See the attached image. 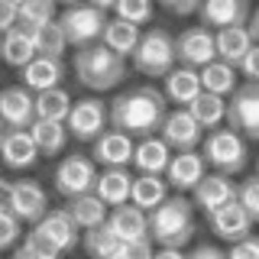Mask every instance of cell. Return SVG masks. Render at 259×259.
Returning <instances> with one entry per match:
<instances>
[{
	"instance_id": "obj_1",
	"label": "cell",
	"mask_w": 259,
	"mask_h": 259,
	"mask_svg": "<svg viewBox=\"0 0 259 259\" xmlns=\"http://www.w3.org/2000/svg\"><path fill=\"white\" fill-rule=\"evenodd\" d=\"M165 117H168L165 91H159L152 84H136L110 101V130L133 136L136 143L159 136Z\"/></svg>"
},
{
	"instance_id": "obj_2",
	"label": "cell",
	"mask_w": 259,
	"mask_h": 259,
	"mask_svg": "<svg viewBox=\"0 0 259 259\" xmlns=\"http://www.w3.org/2000/svg\"><path fill=\"white\" fill-rule=\"evenodd\" d=\"M194 237V204L185 194L168 198L159 210L149 214V240L159 249H182Z\"/></svg>"
},
{
	"instance_id": "obj_3",
	"label": "cell",
	"mask_w": 259,
	"mask_h": 259,
	"mask_svg": "<svg viewBox=\"0 0 259 259\" xmlns=\"http://www.w3.org/2000/svg\"><path fill=\"white\" fill-rule=\"evenodd\" d=\"M75 68L78 81L91 91H107V88H117L120 81L126 78V59H120L117 52H110L104 42L97 46H88V49H78L75 52Z\"/></svg>"
},
{
	"instance_id": "obj_4",
	"label": "cell",
	"mask_w": 259,
	"mask_h": 259,
	"mask_svg": "<svg viewBox=\"0 0 259 259\" xmlns=\"http://www.w3.org/2000/svg\"><path fill=\"white\" fill-rule=\"evenodd\" d=\"M133 68L146 78H168L178 68L175 36L162 26L146 29L140 46H136V52H133Z\"/></svg>"
},
{
	"instance_id": "obj_5",
	"label": "cell",
	"mask_w": 259,
	"mask_h": 259,
	"mask_svg": "<svg viewBox=\"0 0 259 259\" xmlns=\"http://www.w3.org/2000/svg\"><path fill=\"white\" fill-rule=\"evenodd\" d=\"M201 156L210 168H214L217 175H237L246 168V140H243L240 133H233L230 126L227 130H210L204 136V143H201Z\"/></svg>"
},
{
	"instance_id": "obj_6",
	"label": "cell",
	"mask_w": 259,
	"mask_h": 259,
	"mask_svg": "<svg viewBox=\"0 0 259 259\" xmlns=\"http://www.w3.org/2000/svg\"><path fill=\"white\" fill-rule=\"evenodd\" d=\"M62 29H65V39L68 46L75 49H88V46H97L107 29V10H101L97 4H71L65 7L62 16H59Z\"/></svg>"
},
{
	"instance_id": "obj_7",
	"label": "cell",
	"mask_w": 259,
	"mask_h": 259,
	"mask_svg": "<svg viewBox=\"0 0 259 259\" xmlns=\"http://www.w3.org/2000/svg\"><path fill=\"white\" fill-rule=\"evenodd\" d=\"M78 237H81V230L75 227V221L68 217L65 207L62 210H49L29 233V240L36 243V246H42L46 253H52V256H62V253H68V249H75Z\"/></svg>"
},
{
	"instance_id": "obj_8",
	"label": "cell",
	"mask_w": 259,
	"mask_h": 259,
	"mask_svg": "<svg viewBox=\"0 0 259 259\" xmlns=\"http://www.w3.org/2000/svg\"><path fill=\"white\" fill-rule=\"evenodd\" d=\"M4 204L10 207V214L20 224H32V227H36L49 214V194H46V188L39 182L20 178V182H10V185H7Z\"/></svg>"
},
{
	"instance_id": "obj_9",
	"label": "cell",
	"mask_w": 259,
	"mask_h": 259,
	"mask_svg": "<svg viewBox=\"0 0 259 259\" xmlns=\"http://www.w3.org/2000/svg\"><path fill=\"white\" fill-rule=\"evenodd\" d=\"M97 165L91 156H65L55 168V191L62 198L75 201V198H84V194H94V185H97Z\"/></svg>"
},
{
	"instance_id": "obj_10",
	"label": "cell",
	"mask_w": 259,
	"mask_h": 259,
	"mask_svg": "<svg viewBox=\"0 0 259 259\" xmlns=\"http://www.w3.org/2000/svg\"><path fill=\"white\" fill-rule=\"evenodd\" d=\"M227 123L243 140L259 143V84L243 81L237 88V94L227 101Z\"/></svg>"
},
{
	"instance_id": "obj_11",
	"label": "cell",
	"mask_w": 259,
	"mask_h": 259,
	"mask_svg": "<svg viewBox=\"0 0 259 259\" xmlns=\"http://www.w3.org/2000/svg\"><path fill=\"white\" fill-rule=\"evenodd\" d=\"M107 120H110V107L101 97H81V101H75L65 126H68V136H75L78 143H97L104 136Z\"/></svg>"
},
{
	"instance_id": "obj_12",
	"label": "cell",
	"mask_w": 259,
	"mask_h": 259,
	"mask_svg": "<svg viewBox=\"0 0 259 259\" xmlns=\"http://www.w3.org/2000/svg\"><path fill=\"white\" fill-rule=\"evenodd\" d=\"M175 52H178V65L201 71L210 62H217V39L204 26H188L175 36Z\"/></svg>"
},
{
	"instance_id": "obj_13",
	"label": "cell",
	"mask_w": 259,
	"mask_h": 259,
	"mask_svg": "<svg viewBox=\"0 0 259 259\" xmlns=\"http://www.w3.org/2000/svg\"><path fill=\"white\" fill-rule=\"evenodd\" d=\"M159 136L168 143L172 152H194L201 143H204V130H201L198 120H194L188 110H182V107L168 110L165 123H162V130H159Z\"/></svg>"
},
{
	"instance_id": "obj_14",
	"label": "cell",
	"mask_w": 259,
	"mask_h": 259,
	"mask_svg": "<svg viewBox=\"0 0 259 259\" xmlns=\"http://www.w3.org/2000/svg\"><path fill=\"white\" fill-rule=\"evenodd\" d=\"M0 123L7 130H29L36 123V94L23 84L0 91Z\"/></svg>"
},
{
	"instance_id": "obj_15",
	"label": "cell",
	"mask_w": 259,
	"mask_h": 259,
	"mask_svg": "<svg viewBox=\"0 0 259 259\" xmlns=\"http://www.w3.org/2000/svg\"><path fill=\"white\" fill-rule=\"evenodd\" d=\"M253 10H249L246 0H204L201 4V26L210 29V32H221V29H230V26H246Z\"/></svg>"
},
{
	"instance_id": "obj_16",
	"label": "cell",
	"mask_w": 259,
	"mask_h": 259,
	"mask_svg": "<svg viewBox=\"0 0 259 259\" xmlns=\"http://www.w3.org/2000/svg\"><path fill=\"white\" fill-rule=\"evenodd\" d=\"M133 152L136 143L133 136L120 133V130H104V136L97 143H91V159L104 168H126L133 165Z\"/></svg>"
},
{
	"instance_id": "obj_17",
	"label": "cell",
	"mask_w": 259,
	"mask_h": 259,
	"mask_svg": "<svg viewBox=\"0 0 259 259\" xmlns=\"http://www.w3.org/2000/svg\"><path fill=\"white\" fill-rule=\"evenodd\" d=\"M233 201H237V185H233V178L217 175V172H210L204 182L191 191V204L201 207L207 217L217 214V210L227 207V204H233Z\"/></svg>"
},
{
	"instance_id": "obj_18",
	"label": "cell",
	"mask_w": 259,
	"mask_h": 259,
	"mask_svg": "<svg viewBox=\"0 0 259 259\" xmlns=\"http://www.w3.org/2000/svg\"><path fill=\"white\" fill-rule=\"evenodd\" d=\"M39 146L29 136V130H7L4 143H0V159H4L7 168L13 172H23V168H32L39 162Z\"/></svg>"
},
{
	"instance_id": "obj_19",
	"label": "cell",
	"mask_w": 259,
	"mask_h": 259,
	"mask_svg": "<svg viewBox=\"0 0 259 259\" xmlns=\"http://www.w3.org/2000/svg\"><path fill=\"white\" fill-rule=\"evenodd\" d=\"M207 221H210V230H214L221 240H227L230 246H233V243H240V240H246V237H253V217L243 210L240 201L221 207L217 214H210Z\"/></svg>"
},
{
	"instance_id": "obj_20",
	"label": "cell",
	"mask_w": 259,
	"mask_h": 259,
	"mask_svg": "<svg viewBox=\"0 0 259 259\" xmlns=\"http://www.w3.org/2000/svg\"><path fill=\"white\" fill-rule=\"evenodd\" d=\"M204 178H207V162L198 149L194 152H175L172 165L165 172V182L178 191H194Z\"/></svg>"
},
{
	"instance_id": "obj_21",
	"label": "cell",
	"mask_w": 259,
	"mask_h": 259,
	"mask_svg": "<svg viewBox=\"0 0 259 259\" xmlns=\"http://www.w3.org/2000/svg\"><path fill=\"white\" fill-rule=\"evenodd\" d=\"M107 227H110V233H113L120 243L149 240V214H146V210H140V207H133V204H123V207L110 210Z\"/></svg>"
},
{
	"instance_id": "obj_22",
	"label": "cell",
	"mask_w": 259,
	"mask_h": 259,
	"mask_svg": "<svg viewBox=\"0 0 259 259\" xmlns=\"http://www.w3.org/2000/svg\"><path fill=\"white\" fill-rule=\"evenodd\" d=\"M175 152L168 149V143L162 136H149V140H140L136 143V152H133V165L140 175H165L168 165H172Z\"/></svg>"
},
{
	"instance_id": "obj_23",
	"label": "cell",
	"mask_w": 259,
	"mask_h": 259,
	"mask_svg": "<svg viewBox=\"0 0 259 259\" xmlns=\"http://www.w3.org/2000/svg\"><path fill=\"white\" fill-rule=\"evenodd\" d=\"M23 78V88L32 94H42V91H52V88H62V78H65V65L62 59H46L39 55L36 62H29L26 68L20 71Z\"/></svg>"
},
{
	"instance_id": "obj_24",
	"label": "cell",
	"mask_w": 259,
	"mask_h": 259,
	"mask_svg": "<svg viewBox=\"0 0 259 259\" xmlns=\"http://www.w3.org/2000/svg\"><path fill=\"white\" fill-rule=\"evenodd\" d=\"M201 94H204V84H201V71H194V68L178 65L172 75L165 78V101L178 104L182 110H188Z\"/></svg>"
},
{
	"instance_id": "obj_25",
	"label": "cell",
	"mask_w": 259,
	"mask_h": 259,
	"mask_svg": "<svg viewBox=\"0 0 259 259\" xmlns=\"http://www.w3.org/2000/svg\"><path fill=\"white\" fill-rule=\"evenodd\" d=\"M94 194L113 210L123 207V204H130V194H133V175H130L126 168H104V172L97 175Z\"/></svg>"
},
{
	"instance_id": "obj_26",
	"label": "cell",
	"mask_w": 259,
	"mask_h": 259,
	"mask_svg": "<svg viewBox=\"0 0 259 259\" xmlns=\"http://www.w3.org/2000/svg\"><path fill=\"white\" fill-rule=\"evenodd\" d=\"M0 59L10 65V68H20V71L26 68L29 62H36L39 52H36V42H32V32L16 26L13 32L0 36Z\"/></svg>"
},
{
	"instance_id": "obj_27",
	"label": "cell",
	"mask_w": 259,
	"mask_h": 259,
	"mask_svg": "<svg viewBox=\"0 0 259 259\" xmlns=\"http://www.w3.org/2000/svg\"><path fill=\"white\" fill-rule=\"evenodd\" d=\"M217 39V59L233 65V68H240L243 59L249 55V49H253V36H249V26H230V29H221L214 32Z\"/></svg>"
},
{
	"instance_id": "obj_28",
	"label": "cell",
	"mask_w": 259,
	"mask_h": 259,
	"mask_svg": "<svg viewBox=\"0 0 259 259\" xmlns=\"http://www.w3.org/2000/svg\"><path fill=\"white\" fill-rule=\"evenodd\" d=\"M168 201V182L162 175H136L133 178V194H130V204L152 214Z\"/></svg>"
},
{
	"instance_id": "obj_29",
	"label": "cell",
	"mask_w": 259,
	"mask_h": 259,
	"mask_svg": "<svg viewBox=\"0 0 259 259\" xmlns=\"http://www.w3.org/2000/svg\"><path fill=\"white\" fill-rule=\"evenodd\" d=\"M65 210H68V217L75 221L78 230H84V233H91V230L107 224V204H104L97 194H84V198L68 201Z\"/></svg>"
},
{
	"instance_id": "obj_30",
	"label": "cell",
	"mask_w": 259,
	"mask_h": 259,
	"mask_svg": "<svg viewBox=\"0 0 259 259\" xmlns=\"http://www.w3.org/2000/svg\"><path fill=\"white\" fill-rule=\"evenodd\" d=\"M140 39H143V32L140 26H133V23H126V20H107V29H104V36H101V42L110 49V52H117L120 59H133V52H136V46H140Z\"/></svg>"
},
{
	"instance_id": "obj_31",
	"label": "cell",
	"mask_w": 259,
	"mask_h": 259,
	"mask_svg": "<svg viewBox=\"0 0 259 259\" xmlns=\"http://www.w3.org/2000/svg\"><path fill=\"white\" fill-rule=\"evenodd\" d=\"M237 71L240 68H233V65H227V62H210L207 68H201V84H204V91L207 94H217V97H233L237 94V88H240V81H237Z\"/></svg>"
},
{
	"instance_id": "obj_32",
	"label": "cell",
	"mask_w": 259,
	"mask_h": 259,
	"mask_svg": "<svg viewBox=\"0 0 259 259\" xmlns=\"http://www.w3.org/2000/svg\"><path fill=\"white\" fill-rule=\"evenodd\" d=\"M71 94L65 88H52V91L36 94V120H52V123H68L71 117Z\"/></svg>"
},
{
	"instance_id": "obj_33",
	"label": "cell",
	"mask_w": 259,
	"mask_h": 259,
	"mask_svg": "<svg viewBox=\"0 0 259 259\" xmlns=\"http://www.w3.org/2000/svg\"><path fill=\"white\" fill-rule=\"evenodd\" d=\"M188 113L198 120L201 130H221V123L227 120V101H224V97H217V94H207L204 91L188 107Z\"/></svg>"
},
{
	"instance_id": "obj_34",
	"label": "cell",
	"mask_w": 259,
	"mask_h": 259,
	"mask_svg": "<svg viewBox=\"0 0 259 259\" xmlns=\"http://www.w3.org/2000/svg\"><path fill=\"white\" fill-rule=\"evenodd\" d=\"M29 136L36 140L42 156H55V152H62L65 143H68V126L52 123V120H36V123L29 126Z\"/></svg>"
},
{
	"instance_id": "obj_35",
	"label": "cell",
	"mask_w": 259,
	"mask_h": 259,
	"mask_svg": "<svg viewBox=\"0 0 259 259\" xmlns=\"http://www.w3.org/2000/svg\"><path fill=\"white\" fill-rule=\"evenodd\" d=\"M32 42H36V52L46 55V59H62L65 49H68V39H65V29L62 23H46V26H39L32 32Z\"/></svg>"
},
{
	"instance_id": "obj_36",
	"label": "cell",
	"mask_w": 259,
	"mask_h": 259,
	"mask_svg": "<svg viewBox=\"0 0 259 259\" xmlns=\"http://www.w3.org/2000/svg\"><path fill=\"white\" fill-rule=\"evenodd\" d=\"M120 249H123V243L110 233L107 224L97 227V230H91V233H84V253L91 259H117Z\"/></svg>"
},
{
	"instance_id": "obj_37",
	"label": "cell",
	"mask_w": 259,
	"mask_h": 259,
	"mask_svg": "<svg viewBox=\"0 0 259 259\" xmlns=\"http://www.w3.org/2000/svg\"><path fill=\"white\" fill-rule=\"evenodd\" d=\"M46 23H55V7L52 0H20V26L36 32Z\"/></svg>"
},
{
	"instance_id": "obj_38",
	"label": "cell",
	"mask_w": 259,
	"mask_h": 259,
	"mask_svg": "<svg viewBox=\"0 0 259 259\" xmlns=\"http://www.w3.org/2000/svg\"><path fill=\"white\" fill-rule=\"evenodd\" d=\"M113 13H117V20H126V23H133V26H143V23L152 20L156 7H152L149 0H120V4H113Z\"/></svg>"
},
{
	"instance_id": "obj_39",
	"label": "cell",
	"mask_w": 259,
	"mask_h": 259,
	"mask_svg": "<svg viewBox=\"0 0 259 259\" xmlns=\"http://www.w3.org/2000/svg\"><path fill=\"white\" fill-rule=\"evenodd\" d=\"M237 201L243 204V210H246L249 217H253V224L259 221V175H249L243 178V182L237 185Z\"/></svg>"
},
{
	"instance_id": "obj_40",
	"label": "cell",
	"mask_w": 259,
	"mask_h": 259,
	"mask_svg": "<svg viewBox=\"0 0 259 259\" xmlns=\"http://www.w3.org/2000/svg\"><path fill=\"white\" fill-rule=\"evenodd\" d=\"M20 237H23V224L10 214V207H7V204H0V253L10 249V246H16Z\"/></svg>"
},
{
	"instance_id": "obj_41",
	"label": "cell",
	"mask_w": 259,
	"mask_h": 259,
	"mask_svg": "<svg viewBox=\"0 0 259 259\" xmlns=\"http://www.w3.org/2000/svg\"><path fill=\"white\" fill-rule=\"evenodd\" d=\"M20 26V4L16 0H0V36Z\"/></svg>"
},
{
	"instance_id": "obj_42",
	"label": "cell",
	"mask_w": 259,
	"mask_h": 259,
	"mask_svg": "<svg viewBox=\"0 0 259 259\" xmlns=\"http://www.w3.org/2000/svg\"><path fill=\"white\" fill-rule=\"evenodd\" d=\"M117 259H156V243L152 240H140V243H123Z\"/></svg>"
},
{
	"instance_id": "obj_43",
	"label": "cell",
	"mask_w": 259,
	"mask_h": 259,
	"mask_svg": "<svg viewBox=\"0 0 259 259\" xmlns=\"http://www.w3.org/2000/svg\"><path fill=\"white\" fill-rule=\"evenodd\" d=\"M227 259H259V237L253 233V237L233 243V246L227 249Z\"/></svg>"
},
{
	"instance_id": "obj_44",
	"label": "cell",
	"mask_w": 259,
	"mask_h": 259,
	"mask_svg": "<svg viewBox=\"0 0 259 259\" xmlns=\"http://www.w3.org/2000/svg\"><path fill=\"white\" fill-rule=\"evenodd\" d=\"M240 75L249 81V84H259V42L249 49V55L243 59V65H240Z\"/></svg>"
},
{
	"instance_id": "obj_45",
	"label": "cell",
	"mask_w": 259,
	"mask_h": 259,
	"mask_svg": "<svg viewBox=\"0 0 259 259\" xmlns=\"http://www.w3.org/2000/svg\"><path fill=\"white\" fill-rule=\"evenodd\" d=\"M13 259H59V256H52V253H46L42 246H36L29 237L16 246V253H13Z\"/></svg>"
},
{
	"instance_id": "obj_46",
	"label": "cell",
	"mask_w": 259,
	"mask_h": 259,
	"mask_svg": "<svg viewBox=\"0 0 259 259\" xmlns=\"http://www.w3.org/2000/svg\"><path fill=\"white\" fill-rule=\"evenodd\" d=\"M162 7H165L168 13H175V16L201 13V4H198V0H162Z\"/></svg>"
},
{
	"instance_id": "obj_47",
	"label": "cell",
	"mask_w": 259,
	"mask_h": 259,
	"mask_svg": "<svg viewBox=\"0 0 259 259\" xmlns=\"http://www.w3.org/2000/svg\"><path fill=\"white\" fill-rule=\"evenodd\" d=\"M188 259H227V253H224V249H217V246H210V243H204V246L191 249Z\"/></svg>"
},
{
	"instance_id": "obj_48",
	"label": "cell",
	"mask_w": 259,
	"mask_h": 259,
	"mask_svg": "<svg viewBox=\"0 0 259 259\" xmlns=\"http://www.w3.org/2000/svg\"><path fill=\"white\" fill-rule=\"evenodd\" d=\"M249 36H253V42H259V10H253V16H249Z\"/></svg>"
},
{
	"instance_id": "obj_49",
	"label": "cell",
	"mask_w": 259,
	"mask_h": 259,
	"mask_svg": "<svg viewBox=\"0 0 259 259\" xmlns=\"http://www.w3.org/2000/svg\"><path fill=\"white\" fill-rule=\"evenodd\" d=\"M156 259H188V256H185L182 249H159Z\"/></svg>"
},
{
	"instance_id": "obj_50",
	"label": "cell",
	"mask_w": 259,
	"mask_h": 259,
	"mask_svg": "<svg viewBox=\"0 0 259 259\" xmlns=\"http://www.w3.org/2000/svg\"><path fill=\"white\" fill-rule=\"evenodd\" d=\"M4 136H7V130H4V123H0V143H4Z\"/></svg>"
},
{
	"instance_id": "obj_51",
	"label": "cell",
	"mask_w": 259,
	"mask_h": 259,
	"mask_svg": "<svg viewBox=\"0 0 259 259\" xmlns=\"http://www.w3.org/2000/svg\"><path fill=\"white\" fill-rule=\"evenodd\" d=\"M0 194H7V182H0Z\"/></svg>"
},
{
	"instance_id": "obj_52",
	"label": "cell",
	"mask_w": 259,
	"mask_h": 259,
	"mask_svg": "<svg viewBox=\"0 0 259 259\" xmlns=\"http://www.w3.org/2000/svg\"><path fill=\"white\" fill-rule=\"evenodd\" d=\"M256 175H259V162H256Z\"/></svg>"
}]
</instances>
